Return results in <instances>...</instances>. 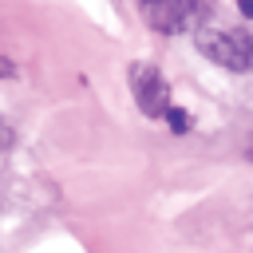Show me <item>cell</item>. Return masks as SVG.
I'll list each match as a JSON object with an SVG mask.
<instances>
[{
	"instance_id": "52a82bcc",
	"label": "cell",
	"mask_w": 253,
	"mask_h": 253,
	"mask_svg": "<svg viewBox=\"0 0 253 253\" xmlns=\"http://www.w3.org/2000/svg\"><path fill=\"white\" fill-rule=\"evenodd\" d=\"M0 75H12V63L8 59H0Z\"/></svg>"
},
{
	"instance_id": "ba28073f",
	"label": "cell",
	"mask_w": 253,
	"mask_h": 253,
	"mask_svg": "<svg viewBox=\"0 0 253 253\" xmlns=\"http://www.w3.org/2000/svg\"><path fill=\"white\" fill-rule=\"evenodd\" d=\"M138 4H142V0H138Z\"/></svg>"
},
{
	"instance_id": "8992f818",
	"label": "cell",
	"mask_w": 253,
	"mask_h": 253,
	"mask_svg": "<svg viewBox=\"0 0 253 253\" xmlns=\"http://www.w3.org/2000/svg\"><path fill=\"white\" fill-rule=\"evenodd\" d=\"M237 4H241V16H245V20H253V0H237Z\"/></svg>"
},
{
	"instance_id": "3957f363",
	"label": "cell",
	"mask_w": 253,
	"mask_h": 253,
	"mask_svg": "<svg viewBox=\"0 0 253 253\" xmlns=\"http://www.w3.org/2000/svg\"><path fill=\"white\" fill-rule=\"evenodd\" d=\"M130 91H134L138 111H142L146 119H162V115L170 111V87H166V79L158 75V67L134 63V67H130Z\"/></svg>"
},
{
	"instance_id": "6da1fadb",
	"label": "cell",
	"mask_w": 253,
	"mask_h": 253,
	"mask_svg": "<svg viewBox=\"0 0 253 253\" xmlns=\"http://www.w3.org/2000/svg\"><path fill=\"white\" fill-rule=\"evenodd\" d=\"M194 43L225 71H253V36L241 28H198Z\"/></svg>"
},
{
	"instance_id": "277c9868",
	"label": "cell",
	"mask_w": 253,
	"mask_h": 253,
	"mask_svg": "<svg viewBox=\"0 0 253 253\" xmlns=\"http://www.w3.org/2000/svg\"><path fill=\"white\" fill-rule=\"evenodd\" d=\"M162 119L170 123V130H174V134H186V130H190V115H186L182 107H174V103H170V111H166Z\"/></svg>"
},
{
	"instance_id": "5b68a950",
	"label": "cell",
	"mask_w": 253,
	"mask_h": 253,
	"mask_svg": "<svg viewBox=\"0 0 253 253\" xmlns=\"http://www.w3.org/2000/svg\"><path fill=\"white\" fill-rule=\"evenodd\" d=\"M8 146H12V130L0 123V150H8Z\"/></svg>"
},
{
	"instance_id": "7a4b0ae2",
	"label": "cell",
	"mask_w": 253,
	"mask_h": 253,
	"mask_svg": "<svg viewBox=\"0 0 253 253\" xmlns=\"http://www.w3.org/2000/svg\"><path fill=\"white\" fill-rule=\"evenodd\" d=\"M146 24L162 36H182V32H198L210 16L206 0H142Z\"/></svg>"
}]
</instances>
